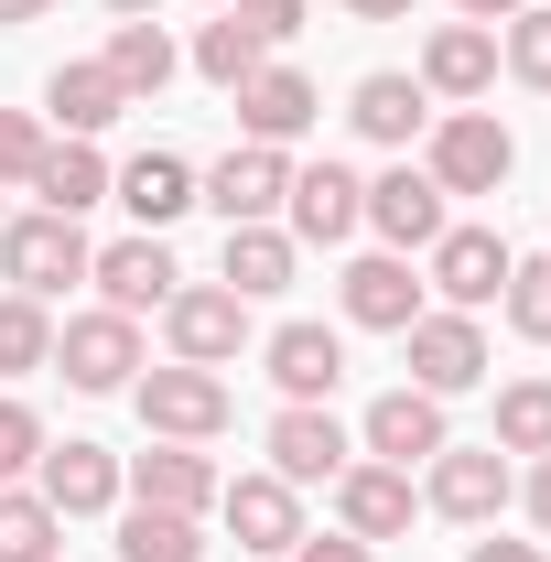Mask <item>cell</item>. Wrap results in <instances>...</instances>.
I'll list each match as a JSON object with an SVG mask.
<instances>
[{
	"mask_svg": "<svg viewBox=\"0 0 551 562\" xmlns=\"http://www.w3.org/2000/svg\"><path fill=\"white\" fill-rule=\"evenodd\" d=\"M421 173L443 184V195H497L508 173H519V140L497 109H443L432 120V151H421Z\"/></svg>",
	"mask_w": 551,
	"mask_h": 562,
	"instance_id": "6da1fadb",
	"label": "cell"
},
{
	"mask_svg": "<svg viewBox=\"0 0 551 562\" xmlns=\"http://www.w3.org/2000/svg\"><path fill=\"white\" fill-rule=\"evenodd\" d=\"M87 260H98V249H87V227H76V216H11V227H0V281H11V292H33V303H55V292H66V281H87Z\"/></svg>",
	"mask_w": 551,
	"mask_h": 562,
	"instance_id": "7a4b0ae2",
	"label": "cell"
},
{
	"mask_svg": "<svg viewBox=\"0 0 551 562\" xmlns=\"http://www.w3.org/2000/svg\"><path fill=\"white\" fill-rule=\"evenodd\" d=\"M131 401H140V422H151V443H216L227 432V379L216 368H140L131 379Z\"/></svg>",
	"mask_w": 551,
	"mask_h": 562,
	"instance_id": "3957f363",
	"label": "cell"
},
{
	"mask_svg": "<svg viewBox=\"0 0 551 562\" xmlns=\"http://www.w3.org/2000/svg\"><path fill=\"white\" fill-rule=\"evenodd\" d=\"M281 195H292V151H271V140H238L227 162L195 173V206H216L227 227H271Z\"/></svg>",
	"mask_w": 551,
	"mask_h": 562,
	"instance_id": "277c9868",
	"label": "cell"
},
{
	"mask_svg": "<svg viewBox=\"0 0 551 562\" xmlns=\"http://www.w3.org/2000/svg\"><path fill=\"white\" fill-rule=\"evenodd\" d=\"M55 368H66V390H98V401L131 390L140 379V325L109 314V303H98V314H66V325H55Z\"/></svg>",
	"mask_w": 551,
	"mask_h": 562,
	"instance_id": "5b68a950",
	"label": "cell"
},
{
	"mask_svg": "<svg viewBox=\"0 0 551 562\" xmlns=\"http://www.w3.org/2000/svg\"><path fill=\"white\" fill-rule=\"evenodd\" d=\"M421 508L454 519V530H486V519L508 508V454H497V443H443L432 476H421Z\"/></svg>",
	"mask_w": 551,
	"mask_h": 562,
	"instance_id": "8992f818",
	"label": "cell"
},
{
	"mask_svg": "<svg viewBox=\"0 0 551 562\" xmlns=\"http://www.w3.org/2000/svg\"><path fill=\"white\" fill-rule=\"evenodd\" d=\"M401 347H412V390H432V401H454V390L486 379V325L476 314H432L421 303L412 325H401Z\"/></svg>",
	"mask_w": 551,
	"mask_h": 562,
	"instance_id": "52a82bcc",
	"label": "cell"
},
{
	"mask_svg": "<svg viewBox=\"0 0 551 562\" xmlns=\"http://www.w3.org/2000/svg\"><path fill=\"white\" fill-rule=\"evenodd\" d=\"M162 336H173L184 368H227V357L249 347V303H238L227 281H184V292L162 303Z\"/></svg>",
	"mask_w": 551,
	"mask_h": 562,
	"instance_id": "ba28073f",
	"label": "cell"
},
{
	"mask_svg": "<svg viewBox=\"0 0 551 562\" xmlns=\"http://www.w3.org/2000/svg\"><path fill=\"white\" fill-rule=\"evenodd\" d=\"M443 443H454V432H443V401H432V390H379L368 422H357V454H368V465H401V476L432 465Z\"/></svg>",
	"mask_w": 551,
	"mask_h": 562,
	"instance_id": "9c48e42d",
	"label": "cell"
},
{
	"mask_svg": "<svg viewBox=\"0 0 551 562\" xmlns=\"http://www.w3.org/2000/svg\"><path fill=\"white\" fill-rule=\"evenodd\" d=\"M346 465H357L346 422L325 412V401H281V422H271V476L281 487H336Z\"/></svg>",
	"mask_w": 551,
	"mask_h": 562,
	"instance_id": "30bf717a",
	"label": "cell"
},
{
	"mask_svg": "<svg viewBox=\"0 0 551 562\" xmlns=\"http://www.w3.org/2000/svg\"><path fill=\"white\" fill-rule=\"evenodd\" d=\"M87 281H98V303H109V314H131V325H140V314H162V303L184 292L173 249H162L151 227H140V238H109V249L87 260Z\"/></svg>",
	"mask_w": 551,
	"mask_h": 562,
	"instance_id": "8fae6325",
	"label": "cell"
},
{
	"mask_svg": "<svg viewBox=\"0 0 551 562\" xmlns=\"http://www.w3.org/2000/svg\"><path fill=\"white\" fill-rule=\"evenodd\" d=\"M281 216H292V249H336V238L368 227V184H357L346 162H303L292 195H281Z\"/></svg>",
	"mask_w": 551,
	"mask_h": 562,
	"instance_id": "7c38bea8",
	"label": "cell"
},
{
	"mask_svg": "<svg viewBox=\"0 0 551 562\" xmlns=\"http://www.w3.org/2000/svg\"><path fill=\"white\" fill-rule=\"evenodd\" d=\"M216 519L238 530L249 562H281L303 541V487H281V476H227V487H216Z\"/></svg>",
	"mask_w": 551,
	"mask_h": 562,
	"instance_id": "4fadbf2b",
	"label": "cell"
},
{
	"mask_svg": "<svg viewBox=\"0 0 551 562\" xmlns=\"http://www.w3.org/2000/svg\"><path fill=\"white\" fill-rule=\"evenodd\" d=\"M432 292H443V314H486L508 292V238L497 227H443L432 238Z\"/></svg>",
	"mask_w": 551,
	"mask_h": 562,
	"instance_id": "5bb4252c",
	"label": "cell"
},
{
	"mask_svg": "<svg viewBox=\"0 0 551 562\" xmlns=\"http://www.w3.org/2000/svg\"><path fill=\"white\" fill-rule=\"evenodd\" d=\"M33 487H44L55 519H98V508H120V497H131V476H120V454H109V443H44Z\"/></svg>",
	"mask_w": 551,
	"mask_h": 562,
	"instance_id": "9a60e30c",
	"label": "cell"
},
{
	"mask_svg": "<svg viewBox=\"0 0 551 562\" xmlns=\"http://www.w3.org/2000/svg\"><path fill=\"white\" fill-rule=\"evenodd\" d=\"M412 476H401V465H368V454H357V465H346L336 476V530L346 541H368V552H379V541H401V530H412Z\"/></svg>",
	"mask_w": 551,
	"mask_h": 562,
	"instance_id": "2e32d148",
	"label": "cell"
},
{
	"mask_svg": "<svg viewBox=\"0 0 551 562\" xmlns=\"http://www.w3.org/2000/svg\"><path fill=\"white\" fill-rule=\"evenodd\" d=\"M443 206H454V195H443L421 162H390V173L368 184V227H379L390 249H432V238H443Z\"/></svg>",
	"mask_w": 551,
	"mask_h": 562,
	"instance_id": "e0dca14e",
	"label": "cell"
},
{
	"mask_svg": "<svg viewBox=\"0 0 551 562\" xmlns=\"http://www.w3.org/2000/svg\"><path fill=\"white\" fill-rule=\"evenodd\" d=\"M336 303H346V325H368V336H401V325L421 314V281H412V260H401V249H379V260H346Z\"/></svg>",
	"mask_w": 551,
	"mask_h": 562,
	"instance_id": "ac0fdd59",
	"label": "cell"
},
{
	"mask_svg": "<svg viewBox=\"0 0 551 562\" xmlns=\"http://www.w3.org/2000/svg\"><path fill=\"white\" fill-rule=\"evenodd\" d=\"M120 476H131V497H140V508H184V519H206V508H216V487H227V476H216L195 443H151V454H131Z\"/></svg>",
	"mask_w": 551,
	"mask_h": 562,
	"instance_id": "d6986e66",
	"label": "cell"
},
{
	"mask_svg": "<svg viewBox=\"0 0 551 562\" xmlns=\"http://www.w3.org/2000/svg\"><path fill=\"white\" fill-rule=\"evenodd\" d=\"M314 76H292V66H260L249 87H238V140H271V151H292V140L314 131Z\"/></svg>",
	"mask_w": 551,
	"mask_h": 562,
	"instance_id": "ffe728a7",
	"label": "cell"
},
{
	"mask_svg": "<svg viewBox=\"0 0 551 562\" xmlns=\"http://www.w3.org/2000/svg\"><path fill=\"white\" fill-rule=\"evenodd\" d=\"M497 87V33L486 22H432L421 44V98H486Z\"/></svg>",
	"mask_w": 551,
	"mask_h": 562,
	"instance_id": "44dd1931",
	"label": "cell"
},
{
	"mask_svg": "<svg viewBox=\"0 0 551 562\" xmlns=\"http://www.w3.org/2000/svg\"><path fill=\"white\" fill-rule=\"evenodd\" d=\"M120 109H131V98H120V76L98 66V55H76V66H55V76H44V120H55L66 140H98L109 120H120Z\"/></svg>",
	"mask_w": 551,
	"mask_h": 562,
	"instance_id": "7402d4cb",
	"label": "cell"
},
{
	"mask_svg": "<svg viewBox=\"0 0 551 562\" xmlns=\"http://www.w3.org/2000/svg\"><path fill=\"white\" fill-rule=\"evenodd\" d=\"M109 195H120V206L162 238L173 216L195 206V162H184V151H140V162H120V173H109Z\"/></svg>",
	"mask_w": 551,
	"mask_h": 562,
	"instance_id": "603a6c76",
	"label": "cell"
},
{
	"mask_svg": "<svg viewBox=\"0 0 551 562\" xmlns=\"http://www.w3.org/2000/svg\"><path fill=\"white\" fill-rule=\"evenodd\" d=\"M271 379H281V401H336L346 336H336V325H281V336H271Z\"/></svg>",
	"mask_w": 551,
	"mask_h": 562,
	"instance_id": "cb8c5ba5",
	"label": "cell"
},
{
	"mask_svg": "<svg viewBox=\"0 0 551 562\" xmlns=\"http://www.w3.org/2000/svg\"><path fill=\"white\" fill-rule=\"evenodd\" d=\"M346 120H357L368 140H390V151H401V140H421V131H432V98H421V76H357Z\"/></svg>",
	"mask_w": 551,
	"mask_h": 562,
	"instance_id": "d4e9b609",
	"label": "cell"
},
{
	"mask_svg": "<svg viewBox=\"0 0 551 562\" xmlns=\"http://www.w3.org/2000/svg\"><path fill=\"white\" fill-rule=\"evenodd\" d=\"M22 195H44V216L109 206V162H98V140H55V151L33 162V184H22Z\"/></svg>",
	"mask_w": 551,
	"mask_h": 562,
	"instance_id": "484cf974",
	"label": "cell"
},
{
	"mask_svg": "<svg viewBox=\"0 0 551 562\" xmlns=\"http://www.w3.org/2000/svg\"><path fill=\"white\" fill-rule=\"evenodd\" d=\"M216 281H227L238 303H271V292H292V227H227V260H216Z\"/></svg>",
	"mask_w": 551,
	"mask_h": 562,
	"instance_id": "4316f807",
	"label": "cell"
},
{
	"mask_svg": "<svg viewBox=\"0 0 551 562\" xmlns=\"http://www.w3.org/2000/svg\"><path fill=\"white\" fill-rule=\"evenodd\" d=\"M98 66L120 76V98L140 109V98H162V87H173V66H184V55H173V33H162V22H120Z\"/></svg>",
	"mask_w": 551,
	"mask_h": 562,
	"instance_id": "83f0119b",
	"label": "cell"
},
{
	"mask_svg": "<svg viewBox=\"0 0 551 562\" xmlns=\"http://www.w3.org/2000/svg\"><path fill=\"white\" fill-rule=\"evenodd\" d=\"M260 66H271V44H260L238 11H216L206 33H195V76H206V87H227V98H238V87H249Z\"/></svg>",
	"mask_w": 551,
	"mask_h": 562,
	"instance_id": "f1b7e54d",
	"label": "cell"
},
{
	"mask_svg": "<svg viewBox=\"0 0 551 562\" xmlns=\"http://www.w3.org/2000/svg\"><path fill=\"white\" fill-rule=\"evenodd\" d=\"M206 552V530H195V519H184V508H120V562H195Z\"/></svg>",
	"mask_w": 551,
	"mask_h": 562,
	"instance_id": "f546056e",
	"label": "cell"
},
{
	"mask_svg": "<svg viewBox=\"0 0 551 562\" xmlns=\"http://www.w3.org/2000/svg\"><path fill=\"white\" fill-rule=\"evenodd\" d=\"M33 368H55V314L33 292H0V379H33Z\"/></svg>",
	"mask_w": 551,
	"mask_h": 562,
	"instance_id": "4dcf8cb0",
	"label": "cell"
},
{
	"mask_svg": "<svg viewBox=\"0 0 551 562\" xmlns=\"http://www.w3.org/2000/svg\"><path fill=\"white\" fill-rule=\"evenodd\" d=\"M66 519L44 508V487H0V562H55Z\"/></svg>",
	"mask_w": 551,
	"mask_h": 562,
	"instance_id": "1f68e13d",
	"label": "cell"
},
{
	"mask_svg": "<svg viewBox=\"0 0 551 562\" xmlns=\"http://www.w3.org/2000/svg\"><path fill=\"white\" fill-rule=\"evenodd\" d=\"M497 454H551V379H508L497 390Z\"/></svg>",
	"mask_w": 551,
	"mask_h": 562,
	"instance_id": "d6a6232c",
	"label": "cell"
},
{
	"mask_svg": "<svg viewBox=\"0 0 551 562\" xmlns=\"http://www.w3.org/2000/svg\"><path fill=\"white\" fill-rule=\"evenodd\" d=\"M497 66L519 76V87H541V98H551V11H541V0H530L519 22H497Z\"/></svg>",
	"mask_w": 551,
	"mask_h": 562,
	"instance_id": "836d02e7",
	"label": "cell"
},
{
	"mask_svg": "<svg viewBox=\"0 0 551 562\" xmlns=\"http://www.w3.org/2000/svg\"><path fill=\"white\" fill-rule=\"evenodd\" d=\"M497 303H508V325H519L530 347H551V249L541 260H508V292H497Z\"/></svg>",
	"mask_w": 551,
	"mask_h": 562,
	"instance_id": "e575fe53",
	"label": "cell"
},
{
	"mask_svg": "<svg viewBox=\"0 0 551 562\" xmlns=\"http://www.w3.org/2000/svg\"><path fill=\"white\" fill-rule=\"evenodd\" d=\"M44 465V412L33 401H0V487H22Z\"/></svg>",
	"mask_w": 551,
	"mask_h": 562,
	"instance_id": "d590c367",
	"label": "cell"
},
{
	"mask_svg": "<svg viewBox=\"0 0 551 562\" xmlns=\"http://www.w3.org/2000/svg\"><path fill=\"white\" fill-rule=\"evenodd\" d=\"M44 151H55V131H44L33 109H0V184H33Z\"/></svg>",
	"mask_w": 551,
	"mask_h": 562,
	"instance_id": "8d00e7d4",
	"label": "cell"
},
{
	"mask_svg": "<svg viewBox=\"0 0 551 562\" xmlns=\"http://www.w3.org/2000/svg\"><path fill=\"white\" fill-rule=\"evenodd\" d=\"M227 11H238L260 44H292V33H303V0H227Z\"/></svg>",
	"mask_w": 551,
	"mask_h": 562,
	"instance_id": "74e56055",
	"label": "cell"
},
{
	"mask_svg": "<svg viewBox=\"0 0 551 562\" xmlns=\"http://www.w3.org/2000/svg\"><path fill=\"white\" fill-rule=\"evenodd\" d=\"M292 562H379V552H368V541H346V530H336V541H314V530H303V541H292Z\"/></svg>",
	"mask_w": 551,
	"mask_h": 562,
	"instance_id": "f35d334b",
	"label": "cell"
},
{
	"mask_svg": "<svg viewBox=\"0 0 551 562\" xmlns=\"http://www.w3.org/2000/svg\"><path fill=\"white\" fill-rule=\"evenodd\" d=\"M465 562H541V541H497V530H486V541H476Z\"/></svg>",
	"mask_w": 551,
	"mask_h": 562,
	"instance_id": "ab89813d",
	"label": "cell"
},
{
	"mask_svg": "<svg viewBox=\"0 0 551 562\" xmlns=\"http://www.w3.org/2000/svg\"><path fill=\"white\" fill-rule=\"evenodd\" d=\"M530 519H541V541H551V454H530Z\"/></svg>",
	"mask_w": 551,
	"mask_h": 562,
	"instance_id": "60d3db41",
	"label": "cell"
},
{
	"mask_svg": "<svg viewBox=\"0 0 551 562\" xmlns=\"http://www.w3.org/2000/svg\"><path fill=\"white\" fill-rule=\"evenodd\" d=\"M454 11H465V22H486V33H497V22H519L530 0H454Z\"/></svg>",
	"mask_w": 551,
	"mask_h": 562,
	"instance_id": "b9f144b4",
	"label": "cell"
},
{
	"mask_svg": "<svg viewBox=\"0 0 551 562\" xmlns=\"http://www.w3.org/2000/svg\"><path fill=\"white\" fill-rule=\"evenodd\" d=\"M346 11H357V22H412L421 0H346Z\"/></svg>",
	"mask_w": 551,
	"mask_h": 562,
	"instance_id": "7bdbcfd3",
	"label": "cell"
},
{
	"mask_svg": "<svg viewBox=\"0 0 551 562\" xmlns=\"http://www.w3.org/2000/svg\"><path fill=\"white\" fill-rule=\"evenodd\" d=\"M44 11H55V0H0V33H11V22H44Z\"/></svg>",
	"mask_w": 551,
	"mask_h": 562,
	"instance_id": "ee69618b",
	"label": "cell"
},
{
	"mask_svg": "<svg viewBox=\"0 0 551 562\" xmlns=\"http://www.w3.org/2000/svg\"><path fill=\"white\" fill-rule=\"evenodd\" d=\"M109 11H120V22H151V0H109Z\"/></svg>",
	"mask_w": 551,
	"mask_h": 562,
	"instance_id": "f6af8a7d",
	"label": "cell"
},
{
	"mask_svg": "<svg viewBox=\"0 0 551 562\" xmlns=\"http://www.w3.org/2000/svg\"><path fill=\"white\" fill-rule=\"evenodd\" d=\"M216 11H227V0H216Z\"/></svg>",
	"mask_w": 551,
	"mask_h": 562,
	"instance_id": "bcb514c9",
	"label": "cell"
}]
</instances>
